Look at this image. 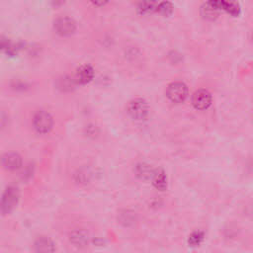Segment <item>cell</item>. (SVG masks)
I'll return each mask as SVG.
<instances>
[{
  "mask_svg": "<svg viewBox=\"0 0 253 253\" xmlns=\"http://www.w3.org/2000/svg\"><path fill=\"white\" fill-rule=\"evenodd\" d=\"M34 129L39 134H49L54 126V119L52 115L46 111H38L33 118Z\"/></svg>",
  "mask_w": 253,
  "mask_h": 253,
  "instance_id": "1",
  "label": "cell"
},
{
  "mask_svg": "<svg viewBox=\"0 0 253 253\" xmlns=\"http://www.w3.org/2000/svg\"><path fill=\"white\" fill-rule=\"evenodd\" d=\"M19 201V191L14 186H9L3 193L1 200V211L3 215L10 214Z\"/></svg>",
  "mask_w": 253,
  "mask_h": 253,
  "instance_id": "2",
  "label": "cell"
},
{
  "mask_svg": "<svg viewBox=\"0 0 253 253\" xmlns=\"http://www.w3.org/2000/svg\"><path fill=\"white\" fill-rule=\"evenodd\" d=\"M166 95L171 102L182 103L188 96V88L182 82H173L168 85Z\"/></svg>",
  "mask_w": 253,
  "mask_h": 253,
  "instance_id": "3",
  "label": "cell"
},
{
  "mask_svg": "<svg viewBox=\"0 0 253 253\" xmlns=\"http://www.w3.org/2000/svg\"><path fill=\"white\" fill-rule=\"evenodd\" d=\"M128 110H129V114L131 115V117L138 121L147 119V117L149 115V111H150L147 101L142 98H137V99H134L133 101H131L129 104Z\"/></svg>",
  "mask_w": 253,
  "mask_h": 253,
  "instance_id": "4",
  "label": "cell"
},
{
  "mask_svg": "<svg viewBox=\"0 0 253 253\" xmlns=\"http://www.w3.org/2000/svg\"><path fill=\"white\" fill-rule=\"evenodd\" d=\"M55 29L61 36H70L76 30L75 22L68 17H62L56 20Z\"/></svg>",
  "mask_w": 253,
  "mask_h": 253,
  "instance_id": "5",
  "label": "cell"
},
{
  "mask_svg": "<svg viewBox=\"0 0 253 253\" xmlns=\"http://www.w3.org/2000/svg\"><path fill=\"white\" fill-rule=\"evenodd\" d=\"M192 104L197 110H205L212 104V95L208 90L200 89L192 97Z\"/></svg>",
  "mask_w": 253,
  "mask_h": 253,
  "instance_id": "6",
  "label": "cell"
},
{
  "mask_svg": "<svg viewBox=\"0 0 253 253\" xmlns=\"http://www.w3.org/2000/svg\"><path fill=\"white\" fill-rule=\"evenodd\" d=\"M2 165L7 170H17L22 166V158L16 153H7L2 157Z\"/></svg>",
  "mask_w": 253,
  "mask_h": 253,
  "instance_id": "7",
  "label": "cell"
},
{
  "mask_svg": "<svg viewBox=\"0 0 253 253\" xmlns=\"http://www.w3.org/2000/svg\"><path fill=\"white\" fill-rule=\"evenodd\" d=\"M70 242L76 247H84L89 242V234L85 229H75L69 235Z\"/></svg>",
  "mask_w": 253,
  "mask_h": 253,
  "instance_id": "8",
  "label": "cell"
},
{
  "mask_svg": "<svg viewBox=\"0 0 253 253\" xmlns=\"http://www.w3.org/2000/svg\"><path fill=\"white\" fill-rule=\"evenodd\" d=\"M93 77H94V70L90 65L84 64L78 68L76 73V78L79 83L87 84L93 79Z\"/></svg>",
  "mask_w": 253,
  "mask_h": 253,
  "instance_id": "9",
  "label": "cell"
},
{
  "mask_svg": "<svg viewBox=\"0 0 253 253\" xmlns=\"http://www.w3.org/2000/svg\"><path fill=\"white\" fill-rule=\"evenodd\" d=\"M34 247H35L36 252H54V251H56L55 243L49 237L38 238L34 244Z\"/></svg>",
  "mask_w": 253,
  "mask_h": 253,
  "instance_id": "10",
  "label": "cell"
},
{
  "mask_svg": "<svg viewBox=\"0 0 253 253\" xmlns=\"http://www.w3.org/2000/svg\"><path fill=\"white\" fill-rule=\"evenodd\" d=\"M153 183L155 187L160 191H164L167 188V178L165 172L161 169L155 170L153 176Z\"/></svg>",
  "mask_w": 253,
  "mask_h": 253,
  "instance_id": "11",
  "label": "cell"
},
{
  "mask_svg": "<svg viewBox=\"0 0 253 253\" xmlns=\"http://www.w3.org/2000/svg\"><path fill=\"white\" fill-rule=\"evenodd\" d=\"M158 6L156 0H140L138 3V11L141 14H150L158 10Z\"/></svg>",
  "mask_w": 253,
  "mask_h": 253,
  "instance_id": "12",
  "label": "cell"
},
{
  "mask_svg": "<svg viewBox=\"0 0 253 253\" xmlns=\"http://www.w3.org/2000/svg\"><path fill=\"white\" fill-rule=\"evenodd\" d=\"M118 220H119L120 223L124 224L125 226H130L136 222V215L132 211L124 210L119 214Z\"/></svg>",
  "mask_w": 253,
  "mask_h": 253,
  "instance_id": "13",
  "label": "cell"
},
{
  "mask_svg": "<svg viewBox=\"0 0 253 253\" xmlns=\"http://www.w3.org/2000/svg\"><path fill=\"white\" fill-rule=\"evenodd\" d=\"M136 173L141 179H150L154 176L155 170H153L150 165L145 164V163H141V164L137 165Z\"/></svg>",
  "mask_w": 253,
  "mask_h": 253,
  "instance_id": "14",
  "label": "cell"
},
{
  "mask_svg": "<svg viewBox=\"0 0 253 253\" xmlns=\"http://www.w3.org/2000/svg\"><path fill=\"white\" fill-rule=\"evenodd\" d=\"M222 9L232 16H237L239 14V6L233 0H225Z\"/></svg>",
  "mask_w": 253,
  "mask_h": 253,
  "instance_id": "15",
  "label": "cell"
},
{
  "mask_svg": "<svg viewBox=\"0 0 253 253\" xmlns=\"http://www.w3.org/2000/svg\"><path fill=\"white\" fill-rule=\"evenodd\" d=\"M204 239V232L203 231H194L190 234L189 239H188V243L191 246H198L201 244V242Z\"/></svg>",
  "mask_w": 253,
  "mask_h": 253,
  "instance_id": "16",
  "label": "cell"
},
{
  "mask_svg": "<svg viewBox=\"0 0 253 253\" xmlns=\"http://www.w3.org/2000/svg\"><path fill=\"white\" fill-rule=\"evenodd\" d=\"M158 11L162 15V16H169L172 12H173V6L170 2L168 1H164L161 2L158 6Z\"/></svg>",
  "mask_w": 253,
  "mask_h": 253,
  "instance_id": "17",
  "label": "cell"
},
{
  "mask_svg": "<svg viewBox=\"0 0 253 253\" xmlns=\"http://www.w3.org/2000/svg\"><path fill=\"white\" fill-rule=\"evenodd\" d=\"M60 87L63 89V90H65L66 88L68 90H70L72 87V81L69 79V78H63V80H61V84H60Z\"/></svg>",
  "mask_w": 253,
  "mask_h": 253,
  "instance_id": "18",
  "label": "cell"
},
{
  "mask_svg": "<svg viewBox=\"0 0 253 253\" xmlns=\"http://www.w3.org/2000/svg\"><path fill=\"white\" fill-rule=\"evenodd\" d=\"M225 0H210V4L217 9L223 8Z\"/></svg>",
  "mask_w": 253,
  "mask_h": 253,
  "instance_id": "19",
  "label": "cell"
},
{
  "mask_svg": "<svg viewBox=\"0 0 253 253\" xmlns=\"http://www.w3.org/2000/svg\"><path fill=\"white\" fill-rule=\"evenodd\" d=\"M109 1V0H91V2L97 6H102V5H105L107 2Z\"/></svg>",
  "mask_w": 253,
  "mask_h": 253,
  "instance_id": "20",
  "label": "cell"
},
{
  "mask_svg": "<svg viewBox=\"0 0 253 253\" xmlns=\"http://www.w3.org/2000/svg\"><path fill=\"white\" fill-rule=\"evenodd\" d=\"M252 39H253V35H252Z\"/></svg>",
  "mask_w": 253,
  "mask_h": 253,
  "instance_id": "21",
  "label": "cell"
}]
</instances>
